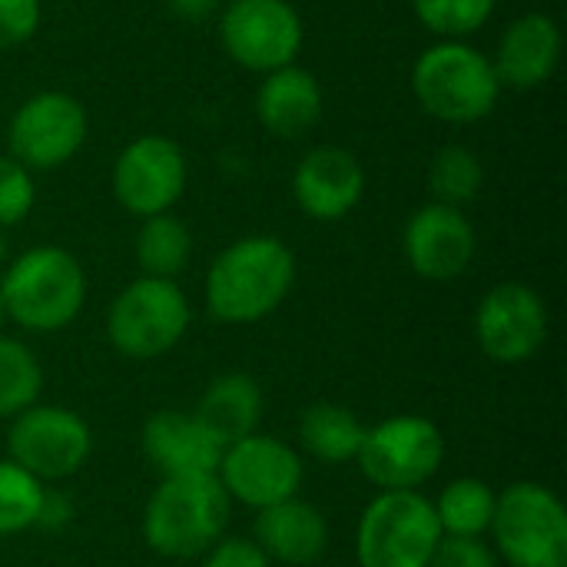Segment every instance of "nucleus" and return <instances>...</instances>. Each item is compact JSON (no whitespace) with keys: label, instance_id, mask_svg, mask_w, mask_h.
Segmentation results:
<instances>
[{"label":"nucleus","instance_id":"22","mask_svg":"<svg viewBox=\"0 0 567 567\" xmlns=\"http://www.w3.org/2000/svg\"><path fill=\"white\" fill-rule=\"evenodd\" d=\"M299 439L312 458H319L326 465H349L359 458L365 425L346 405L316 402L299 419Z\"/></svg>","mask_w":567,"mask_h":567},{"label":"nucleus","instance_id":"15","mask_svg":"<svg viewBox=\"0 0 567 567\" xmlns=\"http://www.w3.org/2000/svg\"><path fill=\"white\" fill-rule=\"evenodd\" d=\"M402 246L415 276L429 282H449L468 269L475 256V229L462 209L429 203L409 219Z\"/></svg>","mask_w":567,"mask_h":567},{"label":"nucleus","instance_id":"18","mask_svg":"<svg viewBox=\"0 0 567 567\" xmlns=\"http://www.w3.org/2000/svg\"><path fill=\"white\" fill-rule=\"evenodd\" d=\"M272 565L306 567L316 565L329 548V525L326 515L296 498L269 505L256 515V538H252Z\"/></svg>","mask_w":567,"mask_h":567},{"label":"nucleus","instance_id":"2","mask_svg":"<svg viewBox=\"0 0 567 567\" xmlns=\"http://www.w3.org/2000/svg\"><path fill=\"white\" fill-rule=\"evenodd\" d=\"M229 495L216 475L163 478L143 512L146 545L173 561L206 555L226 532Z\"/></svg>","mask_w":567,"mask_h":567},{"label":"nucleus","instance_id":"28","mask_svg":"<svg viewBox=\"0 0 567 567\" xmlns=\"http://www.w3.org/2000/svg\"><path fill=\"white\" fill-rule=\"evenodd\" d=\"M412 3H415V17L442 37L475 33L495 10V0H412Z\"/></svg>","mask_w":567,"mask_h":567},{"label":"nucleus","instance_id":"4","mask_svg":"<svg viewBox=\"0 0 567 567\" xmlns=\"http://www.w3.org/2000/svg\"><path fill=\"white\" fill-rule=\"evenodd\" d=\"M412 90L425 113L445 123H475L485 120L502 93L492 60L458 40L429 47L415 70Z\"/></svg>","mask_w":567,"mask_h":567},{"label":"nucleus","instance_id":"6","mask_svg":"<svg viewBox=\"0 0 567 567\" xmlns=\"http://www.w3.org/2000/svg\"><path fill=\"white\" fill-rule=\"evenodd\" d=\"M488 532L512 567H567L565 505L538 482L508 485L495 502Z\"/></svg>","mask_w":567,"mask_h":567},{"label":"nucleus","instance_id":"17","mask_svg":"<svg viewBox=\"0 0 567 567\" xmlns=\"http://www.w3.org/2000/svg\"><path fill=\"white\" fill-rule=\"evenodd\" d=\"M143 452L163 478L216 475L223 445L199 425L193 412L163 409L143 425Z\"/></svg>","mask_w":567,"mask_h":567},{"label":"nucleus","instance_id":"7","mask_svg":"<svg viewBox=\"0 0 567 567\" xmlns=\"http://www.w3.org/2000/svg\"><path fill=\"white\" fill-rule=\"evenodd\" d=\"M189 329V302L173 279H133L106 312V336L126 359L166 355Z\"/></svg>","mask_w":567,"mask_h":567},{"label":"nucleus","instance_id":"23","mask_svg":"<svg viewBox=\"0 0 567 567\" xmlns=\"http://www.w3.org/2000/svg\"><path fill=\"white\" fill-rule=\"evenodd\" d=\"M498 495L482 478H458L442 488L432 502L442 535L449 538H482L492 528Z\"/></svg>","mask_w":567,"mask_h":567},{"label":"nucleus","instance_id":"8","mask_svg":"<svg viewBox=\"0 0 567 567\" xmlns=\"http://www.w3.org/2000/svg\"><path fill=\"white\" fill-rule=\"evenodd\" d=\"M445 458V439L432 419L392 415L365 429L359 468L379 492H419Z\"/></svg>","mask_w":567,"mask_h":567},{"label":"nucleus","instance_id":"24","mask_svg":"<svg viewBox=\"0 0 567 567\" xmlns=\"http://www.w3.org/2000/svg\"><path fill=\"white\" fill-rule=\"evenodd\" d=\"M189 256H193V233L183 219L159 213L143 223L136 236V262L143 276L173 279L189 266Z\"/></svg>","mask_w":567,"mask_h":567},{"label":"nucleus","instance_id":"5","mask_svg":"<svg viewBox=\"0 0 567 567\" xmlns=\"http://www.w3.org/2000/svg\"><path fill=\"white\" fill-rule=\"evenodd\" d=\"M442 542L432 502L422 492H379L355 532L359 567H429Z\"/></svg>","mask_w":567,"mask_h":567},{"label":"nucleus","instance_id":"34","mask_svg":"<svg viewBox=\"0 0 567 567\" xmlns=\"http://www.w3.org/2000/svg\"><path fill=\"white\" fill-rule=\"evenodd\" d=\"M216 3H219V0H173L176 13H183V17H203V13H209Z\"/></svg>","mask_w":567,"mask_h":567},{"label":"nucleus","instance_id":"9","mask_svg":"<svg viewBox=\"0 0 567 567\" xmlns=\"http://www.w3.org/2000/svg\"><path fill=\"white\" fill-rule=\"evenodd\" d=\"M7 452L10 462L30 472L37 482H63L86 465L93 452V432L70 409L30 405L10 419Z\"/></svg>","mask_w":567,"mask_h":567},{"label":"nucleus","instance_id":"12","mask_svg":"<svg viewBox=\"0 0 567 567\" xmlns=\"http://www.w3.org/2000/svg\"><path fill=\"white\" fill-rule=\"evenodd\" d=\"M548 306L522 282H502L478 302L475 339L482 352L498 365H522L548 342Z\"/></svg>","mask_w":567,"mask_h":567},{"label":"nucleus","instance_id":"20","mask_svg":"<svg viewBox=\"0 0 567 567\" xmlns=\"http://www.w3.org/2000/svg\"><path fill=\"white\" fill-rule=\"evenodd\" d=\"M259 120L276 136H302L322 120V86L302 66H279L266 73L256 96Z\"/></svg>","mask_w":567,"mask_h":567},{"label":"nucleus","instance_id":"36","mask_svg":"<svg viewBox=\"0 0 567 567\" xmlns=\"http://www.w3.org/2000/svg\"><path fill=\"white\" fill-rule=\"evenodd\" d=\"M3 259H7V243H3V236H0V266H3Z\"/></svg>","mask_w":567,"mask_h":567},{"label":"nucleus","instance_id":"30","mask_svg":"<svg viewBox=\"0 0 567 567\" xmlns=\"http://www.w3.org/2000/svg\"><path fill=\"white\" fill-rule=\"evenodd\" d=\"M429 567H498L495 551L482 538H449L442 535Z\"/></svg>","mask_w":567,"mask_h":567},{"label":"nucleus","instance_id":"31","mask_svg":"<svg viewBox=\"0 0 567 567\" xmlns=\"http://www.w3.org/2000/svg\"><path fill=\"white\" fill-rule=\"evenodd\" d=\"M40 27V0H0V47L30 40Z\"/></svg>","mask_w":567,"mask_h":567},{"label":"nucleus","instance_id":"3","mask_svg":"<svg viewBox=\"0 0 567 567\" xmlns=\"http://www.w3.org/2000/svg\"><path fill=\"white\" fill-rule=\"evenodd\" d=\"M7 319L27 332H56L70 326L86 299L83 266L60 246H33L10 262L0 279Z\"/></svg>","mask_w":567,"mask_h":567},{"label":"nucleus","instance_id":"14","mask_svg":"<svg viewBox=\"0 0 567 567\" xmlns=\"http://www.w3.org/2000/svg\"><path fill=\"white\" fill-rule=\"evenodd\" d=\"M186 189V159L183 150L166 136L133 140L113 166V193L133 216H159Z\"/></svg>","mask_w":567,"mask_h":567},{"label":"nucleus","instance_id":"27","mask_svg":"<svg viewBox=\"0 0 567 567\" xmlns=\"http://www.w3.org/2000/svg\"><path fill=\"white\" fill-rule=\"evenodd\" d=\"M47 485L37 482L30 472L13 465L10 458L0 462V535H20L37 525Z\"/></svg>","mask_w":567,"mask_h":567},{"label":"nucleus","instance_id":"33","mask_svg":"<svg viewBox=\"0 0 567 567\" xmlns=\"http://www.w3.org/2000/svg\"><path fill=\"white\" fill-rule=\"evenodd\" d=\"M70 515H73V505H70V498L66 495H60V492H43V505H40V518H37V525H47V528H56V525H63V522H70Z\"/></svg>","mask_w":567,"mask_h":567},{"label":"nucleus","instance_id":"29","mask_svg":"<svg viewBox=\"0 0 567 567\" xmlns=\"http://www.w3.org/2000/svg\"><path fill=\"white\" fill-rule=\"evenodd\" d=\"M37 199L33 176L13 156H0V226H17L30 216Z\"/></svg>","mask_w":567,"mask_h":567},{"label":"nucleus","instance_id":"19","mask_svg":"<svg viewBox=\"0 0 567 567\" xmlns=\"http://www.w3.org/2000/svg\"><path fill=\"white\" fill-rule=\"evenodd\" d=\"M558 60H561L558 23L545 13H528L505 30L492 66L498 83H508L515 90H532L555 76Z\"/></svg>","mask_w":567,"mask_h":567},{"label":"nucleus","instance_id":"11","mask_svg":"<svg viewBox=\"0 0 567 567\" xmlns=\"http://www.w3.org/2000/svg\"><path fill=\"white\" fill-rule=\"evenodd\" d=\"M216 478L226 488L229 502L236 498V502L262 512L269 505L296 498L302 488L306 468L292 445L256 432V435L223 449Z\"/></svg>","mask_w":567,"mask_h":567},{"label":"nucleus","instance_id":"32","mask_svg":"<svg viewBox=\"0 0 567 567\" xmlns=\"http://www.w3.org/2000/svg\"><path fill=\"white\" fill-rule=\"evenodd\" d=\"M203 567H272L266 551L249 538H219L209 551Z\"/></svg>","mask_w":567,"mask_h":567},{"label":"nucleus","instance_id":"13","mask_svg":"<svg viewBox=\"0 0 567 567\" xmlns=\"http://www.w3.org/2000/svg\"><path fill=\"white\" fill-rule=\"evenodd\" d=\"M86 140V113L70 93L30 96L10 123V153L27 169H53L76 156Z\"/></svg>","mask_w":567,"mask_h":567},{"label":"nucleus","instance_id":"10","mask_svg":"<svg viewBox=\"0 0 567 567\" xmlns=\"http://www.w3.org/2000/svg\"><path fill=\"white\" fill-rule=\"evenodd\" d=\"M219 37L239 66L272 73L289 66L302 50V20L289 0H233L223 13Z\"/></svg>","mask_w":567,"mask_h":567},{"label":"nucleus","instance_id":"35","mask_svg":"<svg viewBox=\"0 0 567 567\" xmlns=\"http://www.w3.org/2000/svg\"><path fill=\"white\" fill-rule=\"evenodd\" d=\"M7 322V306H3V292H0V326Z\"/></svg>","mask_w":567,"mask_h":567},{"label":"nucleus","instance_id":"21","mask_svg":"<svg viewBox=\"0 0 567 567\" xmlns=\"http://www.w3.org/2000/svg\"><path fill=\"white\" fill-rule=\"evenodd\" d=\"M199 425L223 445H236L249 435L259 432V422H262V392H259V382L246 372H226V375H216L196 412Z\"/></svg>","mask_w":567,"mask_h":567},{"label":"nucleus","instance_id":"1","mask_svg":"<svg viewBox=\"0 0 567 567\" xmlns=\"http://www.w3.org/2000/svg\"><path fill=\"white\" fill-rule=\"evenodd\" d=\"M296 282V256L276 236H246L223 249L206 272V309L226 326L276 312Z\"/></svg>","mask_w":567,"mask_h":567},{"label":"nucleus","instance_id":"25","mask_svg":"<svg viewBox=\"0 0 567 567\" xmlns=\"http://www.w3.org/2000/svg\"><path fill=\"white\" fill-rule=\"evenodd\" d=\"M43 389V369L37 355L10 336H0V419H17L37 405Z\"/></svg>","mask_w":567,"mask_h":567},{"label":"nucleus","instance_id":"26","mask_svg":"<svg viewBox=\"0 0 567 567\" xmlns=\"http://www.w3.org/2000/svg\"><path fill=\"white\" fill-rule=\"evenodd\" d=\"M482 183H485L482 159L465 146H445L429 166V189H432L435 203H442V206L462 209L465 203H472L478 196Z\"/></svg>","mask_w":567,"mask_h":567},{"label":"nucleus","instance_id":"16","mask_svg":"<svg viewBox=\"0 0 567 567\" xmlns=\"http://www.w3.org/2000/svg\"><path fill=\"white\" fill-rule=\"evenodd\" d=\"M296 203L306 216L332 223L349 216L362 193H365V173L359 159L342 146H319L302 156L292 176Z\"/></svg>","mask_w":567,"mask_h":567}]
</instances>
